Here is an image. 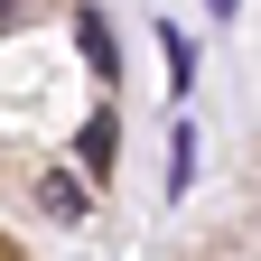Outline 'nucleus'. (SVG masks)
Segmentation results:
<instances>
[{
  "instance_id": "f257e3e1",
  "label": "nucleus",
  "mask_w": 261,
  "mask_h": 261,
  "mask_svg": "<svg viewBox=\"0 0 261 261\" xmlns=\"http://www.w3.org/2000/svg\"><path fill=\"white\" fill-rule=\"evenodd\" d=\"M38 205H47V215H65V224H75V215H84V187H75V177H65V168H56V177L38 187Z\"/></svg>"
},
{
  "instance_id": "f03ea898",
  "label": "nucleus",
  "mask_w": 261,
  "mask_h": 261,
  "mask_svg": "<svg viewBox=\"0 0 261 261\" xmlns=\"http://www.w3.org/2000/svg\"><path fill=\"white\" fill-rule=\"evenodd\" d=\"M10 19H19V0H0V28H10Z\"/></svg>"
},
{
  "instance_id": "7ed1b4c3",
  "label": "nucleus",
  "mask_w": 261,
  "mask_h": 261,
  "mask_svg": "<svg viewBox=\"0 0 261 261\" xmlns=\"http://www.w3.org/2000/svg\"><path fill=\"white\" fill-rule=\"evenodd\" d=\"M224 10H233V0H215V19H224Z\"/></svg>"
}]
</instances>
